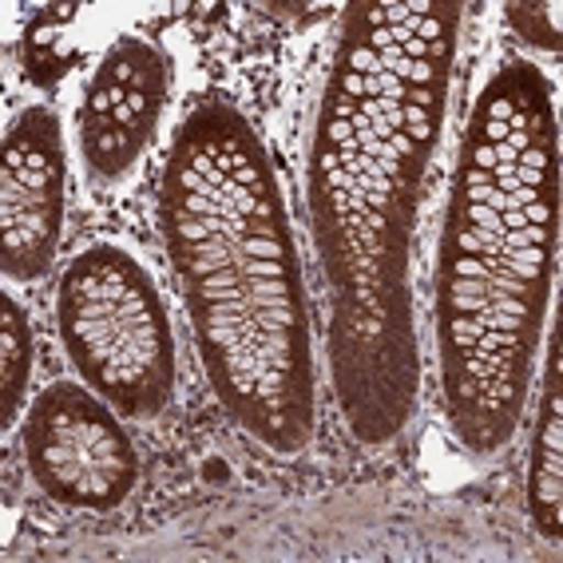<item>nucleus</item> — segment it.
Instances as JSON below:
<instances>
[{
  "label": "nucleus",
  "mask_w": 563,
  "mask_h": 563,
  "mask_svg": "<svg viewBox=\"0 0 563 563\" xmlns=\"http://www.w3.org/2000/svg\"><path fill=\"white\" fill-rule=\"evenodd\" d=\"M68 152L60 115L24 108L4 135L0 167V266L12 282H36L56 262L64 234Z\"/></svg>",
  "instance_id": "obj_6"
},
{
  "label": "nucleus",
  "mask_w": 563,
  "mask_h": 563,
  "mask_svg": "<svg viewBox=\"0 0 563 563\" xmlns=\"http://www.w3.org/2000/svg\"><path fill=\"white\" fill-rule=\"evenodd\" d=\"M464 9L353 4L333 48L306 163L322 262L325 353L353 437L385 444L417 412L412 239L444 131Z\"/></svg>",
  "instance_id": "obj_1"
},
{
  "label": "nucleus",
  "mask_w": 563,
  "mask_h": 563,
  "mask_svg": "<svg viewBox=\"0 0 563 563\" xmlns=\"http://www.w3.org/2000/svg\"><path fill=\"white\" fill-rule=\"evenodd\" d=\"M0 373H4V389H0V421L4 429L16 424L29 393V373H32V325L21 302L4 294V318H0Z\"/></svg>",
  "instance_id": "obj_9"
},
{
  "label": "nucleus",
  "mask_w": 563,
  "mask_h": 563,
  "mask_svg": "<svg viewBox=\"0 0 563 563\" xmlns=\"http://www.w3.org/2000/svg\"><path fill=\"white\" fill-rule=\"evenodd\" d=\"M528 512L548 540L563 532V401H560V345L548 342L543 401L536 417L532 464H528Z\"/></svg>",
  "instance_id": "obj_8"
},
{
  "label": "nucleus",
  "mask_w": 563,
  "mask_h": 563,
  "mask_svg": "<svg viewBox=\"0 0 563 563\" xmlns=\"http://www.w3.org/2000/svg\"><path fill=\"white\" fill-rule=\"evenodd\" d=\"M80 16L84 9H76V4H48L32 21V29L24 32V68L32 71L36 84L60 80L68 64L76 60V48H68L64 41H68L71 24L80 21Z\"/></svg>",
  "instance_id": "obj_10"
},
{
  "label": "nucleus",
  "mask_w": 563,
  "mask_h": 563,
  "mask_svg": "<svg viewBox=\"0 0 563 563\" xmlns=\"http://www.w3.org/2000/svg\"><path fill=\"white\" fill-rule=\"evenodd\" d=\"M24 461L56 504L111 512L140 481V453L128 429L91 385L52 382L24 417Z\"/></svg>",
  "instance_id": "obj_5"
},
{
  "label": "nucleus",
  "mask_w": 563,
  "mask_h": 563,
  "mask_svg": "<svg viewBox=\"0 0 563 563\" xmlns=\"http://www.w3.org/2000/svg\"><path fill=\"white\" fill-rule=\"evenodd\" d=\"M159 222L211 389L271 453H302L318 429L302 262L271 155L242 111L207 103L187 115Z\"/></svg>",
  "instance_id": "obj_3"
},
{
  "label": "nucleus",
  "mask_w": 563,
  "mask_h": 563,
  "mask_svg": "<svg viewBox=\"0 0 563 563\" xmlns=\"http://www.w3.org/2000/svg\"><path fill=\"white\" fill-rule=\"evenodd\" d=\"M172 96V60L147 36H120L100 56L80 103V155L88 172L115 183L140 163Z\"/></svg>",
  "instance_id": "obj_7"
},
{
  "label": "nucleus",
  "mask_w": 563,
  "mask_h": 563,
  "mask_svg": "<svg viewBox=\"0 0 563 563\" xmlns=\"http://www.w3.org/2000/svg\"><path fill=\"white\" fill-rule=\"evenodd\" d=\"M56 325L71 365L123 417H159L175 393V333L159 286L123 246L96 242L64 266Z\"/></svg>",
  "instance_id": "obj_4"
},
{
  "label": "nucleus",
  "mask_w": 563,
  "mask_h": 563,
  "mask_svg": "<svg viewBox=\"0 0 563 563\" xmlns=\"http://www.w3.org/2000/svg\"><path fill=\"white\" fill-rule=\"evenodd\" d=\"M560 251L552 84L504 64L464 131L437 254V357L449 424L473 456L520 429Z\"/></svg>",
  "instance_id": "obj_2"
},
{
  "label": "nucleus",
  "mask_w": 563,
  "mask_h": 563,
  "mask_svg": "<svg viewBox=\"0 0 563 563\" xmlns=\"http://www.w3.org/2000/svg\"><path fill=\"white\" fill-rule=\"evenodd\" d=\"M512 32L540 52H560V4L543 0V4H508L504 9Z\"/></svg>",
  "instance_id": "obj_11"
}]
</instances>
